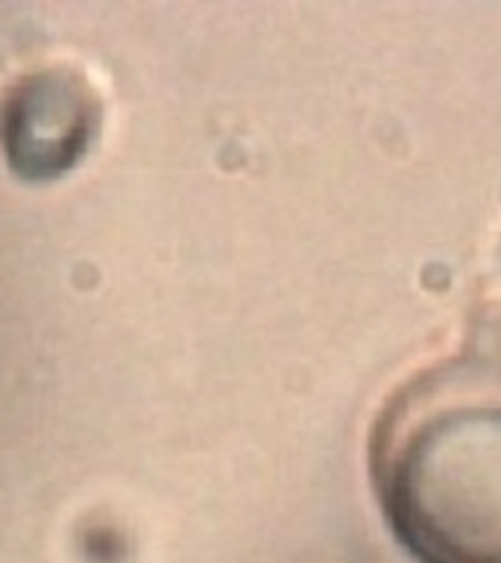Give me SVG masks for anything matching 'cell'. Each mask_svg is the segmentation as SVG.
<instances>
[{
	"mask_svg": "<svg viewBox=\"0 0 501 563\" xmlns=\"http://www.w3.org/2000/svg\"><path fill=\"white\" fill-rule=\"evenodd\" d=\"M369 478L416 563H501V314L396 387L369 431Z\"/></svg>",
	"mask_w": 501,
	"mask_h": 563,
	"instance_id": "obj_1",
	"label": "cell"
},
{
	"mask_svg": "<svg viewBox=\"0 0 501 563\" xmlns=\"http://www.w3.org/2000/svg\"><path fill=\"white\" fill-rule=\"evenodd\" d=\"M9 162L24 176H53L77 162L91 139V95L68 74H33L9 91L3 112Z\"/></svg>",
	"mask_w": 501,
	"mask_h": 563,
	"instance_id": "obj_2",
	"label": "cell"
}]
</instances>
